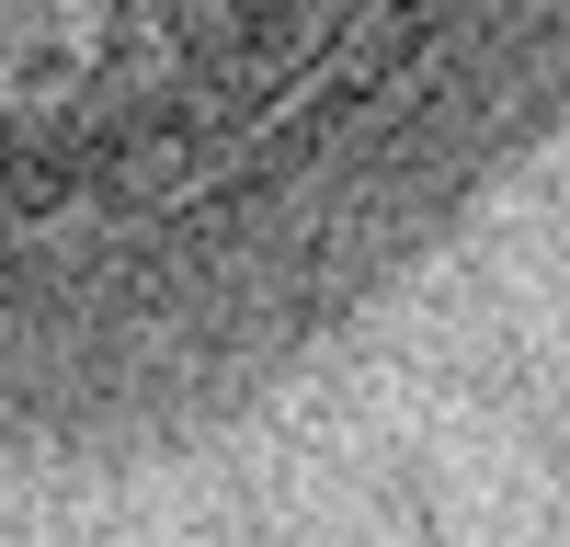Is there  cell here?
I'll return each instance as SVG.
<instances>
[{
	"label": "cell",
	"mask_w": 570,
	"mask_h": 547,
	"mask_svg": "<svg viewBox=\"0 0 570 547\" xmlns=\"http://www.w3.org/2000/svg\"><path fill=\"white\" fill-rule=\"evenodd\" d=\"M570 58V0H0V456L274 354Z\"/></svg>",
	"instance_id": "cell-1"
}]
</instances>
